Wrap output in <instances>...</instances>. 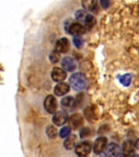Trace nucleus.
Wrapping results in <instances>:
<instances>
[{"mask_svg": "<svg viewBox=\"0 0 139 157\" xmlns=\"http://www.w3.org/2000/svg\"><path fill=\"white\" fill-rule=\"evenodd\" d=\"M69 83L75 90H83L87 86V78L81 73H75L69 78Z\"/></svg>", "mask_w": 139, "mask_h": 157, "instance_id": "f257e3e1", "label": "nucleus"}, {"mask_svg": "<svg viewBox=\"0 0 139 157\" xmlns=\"http://www.w3.org/2000/svg\"><path fill=\"white\" fill-rule=\"evenodd\" d=\"M75 151L77 155L80 157H86L91 151V145L89 142H80L77 146L76 147Z\"/></svg>", "mask_w": 139, "mask_h": 157, "instance_id": "f03ea898", "label": "nucleus"}, {"mask_svg": "<svg viewBox=\"0 0 139 157\" xmlns=\"http://www.w3.org/2000/svg\"><path fill=\"white\" fill-rule=\"evenodd\" d=\"M44 108L50 114H55L57 109V101L52 95H48L44 101Z\"/></svg>", "mask_w": 139, "mask_h": 157, "instance_id": "7ed1b4c3", "label": "nucleus"}, {"mask_svg": "<svg viewBox=\"0 0 139 157\" xmlns=\"http://www.w3.org/2000/svg\"><path fill=\"white\" fill-rule=\"evenodd\" d=\"M107 146V139L105 137H100L98 139L95 140L94 143V152L95 154L99 155L104 151L106 147Z\"/></svg>", "mask_w": 139, "mask_h": 157, "instance_id": "20e7f679", "label": "nucleus"}, {"mask_svg": "<svg viewBox=\"0 0 139 157\" xmlns=\"http://www.w3.org/2000/svg\"><path fill=\"white\" fill-rule=\"evenodd\" d=\"M85 31H86V28L78 22H73L68 28V32L75 36H80L85 34Z\"/></svg>", "mask_w": 139, "mask_h": 157, "instance_id": "39448f33", "label": "nucleus"}, {"mask_svg": "<svg viewBox=\"0 0 139 157\" xmlns=\"http://www.w3.org/2000/svg\"><path fill=\"white\" fill-rule=\"evenodd\" d=\"M68 116L67 112L63 111V110H59V111H56L54 114L52 121L57 126H61V125L64 124L68 121Z\"/></svg>", "mask_w": 139, "mask_h": 157, "instance_id": "423d86ee", "label": "nucleus"}, {"mask_svg": "<svg viewBox=\"0 0 139 157\" xmlns=\"http://www.w3.org/2000/svg\"><path fill=\"white\" fill-rule=\"evenodd\" d=\"M67 77V73L65 72L64 70L61 68H59V67H55V68L52 70V72H51V78L55 82H61L63 81V79H65V78Z\"/></svg>", "mask_w": 139, "mask_h": 157, "instance_id": "0eeeda50", "label": "nucleus"}, {"mask_svg": "<svg viewBox=\"0 0 139 157\" xmlns=\"http://www.w3.org/2000/svg\"><path fill=\"white\" fill-rule=\"evenodd\" d=\"M135 147H136V145L133 141H130V140L125 141L122 146V153H124L127 157L132 156L134 153Z\"/></svg>", "mask_w": 139, "mask_h": 157, "instance_id": "6e6552de", "label": "nucleus"}, {"mask_svg": "<svg viewBox=\"0 0 139 157\" xmlns=\"http://www.w3.org/2000/svg\"><path fill=\"white\" fill-rule=\"evenodd\" d=\"M69 49V42L68 39L66 38H62L59 39L55 45V50L59 52V53H65Z\"/></svg>", "mask_w": 139, "mask_h": 157, "instance_id": "1a4fd4ad", "label": "nucleus"}, {"mask_svg": "<svg viewBox=\"0 0 139 157\" xmlns=\"http://www.w3.org/2000/svg\"><path fill=\"white\" fill-rule=\"evenodd\" d=\"M62 67L67 71H73L77 67L75 60L70 56H66L62 60Z\"/></svg>", "mask_w": 139, "mask_h": 157, "instance_id": "9d476101", "label": "nucleus"}, {"mask_svg": "<svg viewBox=\"0 0 139 157\" xmlns=\"http://www.w3.org/2000/svg\"><path fill=\"white\" fill-rule=\"evenodd\" d=\"M102 153L105 155V157H115L118 153H119V147L116 143H111L108 146H107L106 149L104 150V151Z\"/></svg>", "mask_w": 139, "mask_h": 157, "instance_id": "9b49d317", "label": "nucleus"}, {"mask_svg": "<svg viewBox=\"0 0 139 157\" xmlns=\"http://www.w3.org/2000/svg\"><path fill=\"white\" fill-rule=\"evenodd\" d=\"M70 127L73 128H78L83 124V118L80 114H73L68 120Z\"/></svg>", "mask_w": 139, "mask_h": 157, "instance_id": "f8f14e48", "label": "nucleus"}, {"mask_svg": "<svg viewBox=\"0 0 139 157\" xmlns=\"http://www.w3.org/2000/svg\"><path fill=\"white\" fill-rule=\"evenodd\" d=\"M69 89H70V88H69V85L68 83L59 82L54 88V93L56 96H63L65 95L67 93H68Z\"/></svg>", "mask_w": 139, "mask_h": 157, "instance_id": "ddd939ff", "label": "nucleus"}, {"mask_svg": "<svg viewBox=\"0 0 139 157\" xmlns=\"http://www.w3.org/2000/svg\"><path fill=\"white\" fill-rule=\"evenodd\" d=\"M61 105L66 110H73L76 106V101L73 97H66L61 101Z\"/></svg>", "mask_w": 139, "mask_h": 157, "instance_id": "4468645a", "label": "nucleus"}, {"mask_svg": "<svg viewBox=\"0 0 139 157\" xmlns=\"http://www.w3.org/2000/svg\"><path fill=\"white\" fill-rule=\"evenodd\" d=\"M77 138L76 135H70L68 137H66L65 141L63 142V146L67 150L73 149L77 145Z\"/></svg>", "mask_w": 139, "mask_h": 157, "instance_id": "2eb2a0df", "label": "nucleus"}, {"mask_svg": "<svg viewBox=\"0 0 139 157\" xmlns=\"http://www.w3.org/2000/svg\"><path fill=\"white\" fill-rule=\"evenodd\" d=\"M82 6L85 9L94 12L97 9V0H82Z\"/></svg>", "mask_w": 139, "mask_h": 157, "instance_id": "dca6fc26", "label": "nucleus"}, {"mask_svg": "<svg viewBox=\"0 0 139 157\" xmlns=\"http://www.w3.org/2000/svg\"><path fill=\"white\" fill-rule=\"evenodd\" d=\"M95 22H96V21H95L94 17H93L92 15L88 14L86 18H85V21H84V23H85V27L87 28V29H90L94 25Z\"/></svg>", "mask_w": 139, "mask_h": 157, "instance_id": "f3484780", "label": "nucleus"}, {"mask_svg": "<svg viewBox=\"0 0 139 157\" xmlns=\"http://www.w3.org/2000/svg\"><path fill=\"white\" fill-rule=\"evenodd\" d=\"M132 80V76L131 75H129V74H125L123 76L120 77L119 78V82L121 83V84H123L124 86H129L131 83Z\"/></svg>", "mask_w": 139, "mask_h": 157, "instance_id": "a211bd4d", "label": "nucleus"}, {"mask_svg": "<svg viewBox=\"0 0 139 157\" xmlns=\"http://www.w3.org/2000/svg\"><path fill=\"white\" fill-rule=\"evenodd\" d=\"M46 132L47 136L51 138H55L57 136V129L52 125H50L46 128Z\"/></svg>", "mask_w": 139, "mask_h": 157, "instance_id": "6ab92c4d", "label": "nucleus"}, {"mask_svg": "<svg viewBox=\"0 0 139 157\" xmlns=\"http://www.w3.org/2000/svg\"><path fill=\"white\" fill-rule=\"evenodd\" d=\"M87 13L86 12H85L84 10H79L77 12H76V18L78 21H85V18L87 17Z\"/></svg>", "mask_w": 139, "mask_h": 157, "instance_id": "aec40b11", "label": "nucleus"}, {"mask_svg": "<svg viewBox=\"0 0 139 157\" xmlns=\"http://www.w3.org/2000/svg\"><path fill=\"white\" fill-rule=\"evenodd\" d=\"M59 58H60V56H59V52L55 51L52 52L50 55V61L52 62V63H57L59 61Z\"/></svg>", "mask_w": 139, "mask_h": 157, "instance_id": "412c9836", "label": "nucleus"}, {"mask_svg": "<svg viewBox=\"0 0 139 157\" xmlns=\"http://www.w3.org/2000/svg\"><path fill=\"white\" fill-rule=\"evenodd\" d=\"M71 128L70 127H63L62 129L59 131V136H60L62 138H65V137H68L70 134Z\"/></svg>", "mask_w": 139, "mask_h": 157, "instance_id": "4be33fe9", "label": "nucleus"}, {"mask_svg": "<svg viewBox=\"0 0 139 157\" xmlns=\"http://www.w3.org/2000/svg\"><path fill=\"white\" fill-rule=\"evenodd\" d=\"M73 44L77 48H81L83 45V40L80 36H75L73 39Z\"/></svg>", "mask_w": 139, "mask_h": 157, "instance_id": "5701e85b", "label": "nucleus"}, {"mask_svg": "<svg viewBox=\"0 0 139 157\" xmlns=\"http://www.w3.org/2000/svg\"><path fill=\"white\" fill-rule=\"evenodd\" d=\"M101 5L103 8H107L110 5V0H101Z\"/></svg>", "mask_w": 139, "mask_h": 157, "instance_id": "b1692460", "label": "nucleus"}, {"mask_svg": "<svg viewBox=\"0 0 139 157\" xmlns=\"http://www.w3.org/2000/svg\"><path fill=\"white\" fill-rule=\"evenodd\" d=\"M115 157H127V156L124 154V153H122V152H119V153H118V154H117Z\"/></svg>", "mask_w": 139, "mask_h": 157, "instance_id": "393cba45", "label": "nucleus"}, {"mask_svg": "<svg viewBox=\"0 0 139 157\" xmlns=\"http://www.w3.org/2000/svg\"><path fill=\"white\" fill-rule=\"evenodd\" d=\"M135 145H136V148L139 150V138L137 140V142H135Z\"/></svg>", "mask_w": 139, "mask_h": 157, "instance_id": "a878e982", "label": "nucleus"}, {"mask_svg": "<svg viewBox=\"0 0 139 157\" xmlns=\"http://www.w3.org/2000/svg\"><path fill=\"white\" fill-rule=\"evenodd\" d=\"M130 157H139V155H137V154L133 155H132V156H130Z\"/></svg>", "mask_w": 139, "mask_h": 157, "instance_id": "bb28decb", "label": "nucleus"}]
</instances>
